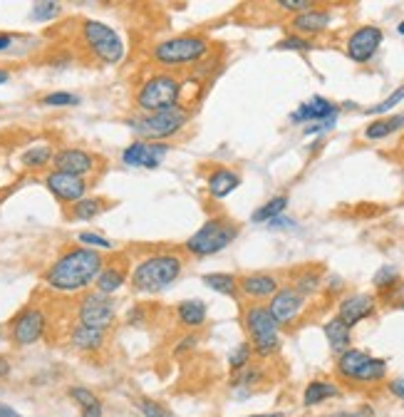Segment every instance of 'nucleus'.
<instances>
[{
    "instance_id": "1",
    "label": "nucleus",
    "mask_w": 404,
    "mask_h": 417,
    "mask_svg": "<svg viewBox=\"0 0 404 417\" xmlns=\"http://www.w3.org/2000/svg\"><path fill=\"white\" fill-rule=\"evenodd\" d=\"M102 266V254L87 246H77V249L65 251L45 273V284L52 291L60 293H77V291L87 288L92 281H97Z\"/></svg>"
},
{
    "instance_id": "2",
    "label": "nucleus",
    "mask_w": 404,
    "mask_h": 417,
    "mask_svg": "<svg viewBox=\"0 0 404 417\" xmlns=\"http://www.w3.org/2000/svg\"><path fill=\"white\" fill-rule=\"evenodd\" d=\"M191 119V112L181 105L166 107L161 112H151V115H139V117L124 119L129 129L137 137H142V142H166L169 137L179 134Z\"/></svg>"
},
{
    "instance_id": "3",
    "label": "nucleus",
    "mask_w": 404,
    "mask_h": 417,
    "mask_svg": "<svg viewBox=\"0 0 404 417\" xmlns=\"http://www.w3.org/2000/svg\"><path fill=\"white\" fill-rule=\"evenodd\" d=\"M181 258L177 254H156L139 263L132 273V286L139 293H159L181 276Z\"/></svg>"
},
{
    "instance_id": "4",
    "label": "nucleus",
    "mask_w": 404,
    "mask_h": 417,
    "mask_svg": "<svg viewBox=\"0 0 404 417\" xmlns=\"http://www.w3.org/2000/svg\"><path fill=\"white\" fill-rule=\"evenodd\" d=\"M209 55V40L201 35H179L169 38L164 43L154 45L151 60L164 67H179V65H194Z\"/></svg>"
},
{
    "instance_id": "5",
    "label": "nucleus",
    "mask_w": 404,
    "mask_h": 417,
    "mask_svg": "<svg viewBox=\"0 0 404 417\" xmlns=\"http://www.w3.org/2000/svg\"><path fill=\"white\" fill-rule=\"evenodd\" d=\"M239 231H241L239 224L226 217L209 219V221L186 241V249L191 251L194 256H214V254L223 251L226 246H231L233 241H236V236H239Z\"/></svg>"
},
{
    "instance_id": "6",
    "label": "nucleus",
    "mask_w": 404,
    "mask_h": 417,
    "mask_svg": "<svg viewBox=\"0 0 404 417\" xmlns=\"http://www.w3.org/2000/svg\"><path fill=\"white\" fill-rule=\"evenodd\" d=\"M246 330L250 335V343H253V351L260 358H268L280 348V325L273 321V316L268 313L266 306H250L246 311Z\"/></svg>"
},
{
    "instance_id": "7",
    "label": "nucleus",
    "mask_w": 404,
    "mask_h": 417,
    "mask_svg": "<svg viewBox=\"0 0 404 417\" xmlns=\"http://www.w3.org/2000/svg\"><path fill=\"white\" fill-rule=\"evenodd\" d=\"M179 95H181V85L172 75H156L149 78L137 92V105L144 112H161L166 107L179 105Z\"/></svg>"
},
{
    "instance_id": "8",
    "label": "nucleus",
    "mask_w": 404,
    "mask_h": 417,
    "mask_svg": "<svg viewBox=\"0 0 404 417\" xmlns=\"http://www.w3.org/2000/svg\"><path fill=\"white\" fill-rule=\"evenodd\" d=\"M82 35H84V43H87L89 50L100 57L102 62H107V65H117V62L124 57L122 38H119L110 25H105V22L84 20Z\"/></svg>"
},
{
    "instance_id": "9",
    "label": "nucleus",
    "mask_w": 404,
    "mask_h": 417,
    "mask_svg": "<svg viewBox=\"0 0 404 417\" xmlns=\"http://www.w3.org/2000/svg\"><path fill=\"white\" fill-rule=\"evenodd\" d=\"M114 300L105 293H87L77 306V318L82 325H89V328L97 330H107L114 323Z\"/></svg>"
},
{
    "instance_id": "10",
    "label": "nucleus",
    "mask_w": 404,
    "mask_h": 417,
    "mask_svg": "<svg viewBox=\"0 0 404 417\" xmlns=\"http://www.w3.org/2000/svg\"><path fill=\"white\" fill-rule=\"evenodd\" d=\"M47 330V316H45L43 308H25L20 311L10 323V338L15 345H33Z\"/></svg>"
},
{
    "instance_id": "11",
    "label": "nucleus",
    "mask_w": 404,
    "mask_h": 417,
    "mask_svg": "<svg viewBox=\"0 0 404 417\" xmlns=\"http://www.w3.org/2000/svg\"><path fill=\"white\" fill-rule=\"evenodd\" d=\"M169 152H172V147L166 142H142V139H137L122 152V161L127 167L156 169Z\"/></svg>"
},
{
    "instance_id": "12",
    "label": "nucleus",
    "mask_w": 404,
    "mask_h": 417,
    "mask_svg": "<svg viewBox=\"0 0 404 417\" xmlns=\"http://www.w3.org/2000/svg\"><path fill=\"white\" fill-rule=\"evenodd\" d=\"M382 30L375 28V25H365V28H357L347 40V57L357 65H365L375 57V52L380 50L382 45Z\"/></svg>"
},
{
    "instance_id": "13",
    "label": "nucleus",
    "mask_w": 404,
    "mask_h": 417,
    "mask_svg": "<svg viewBox=\"0 0 404 417\" xmlns=\"http://www.w3.org/2000/svg\"><path fill=\"white\" fill-rule=\"evenodd\" d=\"M266 308L278 325H288V323H293L303 313L305 295H300L293 286H285V288H278V293L273 295Z\"/></svg>"
},
{
    "instance_id": "14",
    "label": "nucleus",
    "mask_w": 404,
    "mask_h": 417,
    "mask_svg": "<svg viewBox=\"0 0 404 417\" xmlns=\"http://www.w3.org/2000/svg\"><path fill=\"white\" fill-rule=\"evenodd\" d=\"M45 186L52 191L55 199H60L62 204H77L80 199H84L87 194V182L82 177H73L65 172H52L45 179Z\"/></svg>"
},
{
    "instance_id": "15",
    "label": "nucleus",
    "mask_w": 404,
    "mask_h": 417,
    "mask_svg": "<svg viewBox=\"0 0 404 417\" xmlns=\"http://www.w3.org/2000/svg\"><path fill=\"white\" fill-rule=\"evenodd\" d=\"M340 117V107L332 105L325 97H311L308 102L298 107V110L290 115V122L293 124H315V122H325V119H335Z\"/></svg>"
},
{
    "instance_id": "16",
    "label": "nucleus",
    "mask_w": 404,
    "mask_h": 417,
    "mask_svg": "<svg viewBox=\"0 0 404 417\" xmlns=\"http://www.w3.org/2000/svg\"><path fill=\"white\" fill-rule=\"evenodd\" d=\"M375 298L370 293H352L340 303L338 308V318L347 325V328H354L357 323L367 321V318L375 313Z\"/></svg>"
},
{
    "instance_id": "17",
    "label": "nucleus",
    "mask_w": 404,
    "mask_h": 417,
    "mask_svg": "<svg viewBox=\"0 0 404 417\" xmlns=\"http://www.w3.org/2000/svg\"><path fill=\"white\" fill-rule=\"evenodd\" d=\"M52 161H55V172H65L82 179L94 169V156L84 149H60Z\"/></svg>"
},
{
    "instance_id": "18",
    "label": "nucleus",
    "mask_w": 404,
    "mask_h": 417,
    "mask_svg": "<svg viewBox=\"0 0 404 417\" xmlns=\"http://www.w3.org/2000/svg\"><path fill=\"white\" fill-rule=\"evenodd\" d=\"M239 288L244 291L248 298L266 300V298H273L280 286H278V278L271 276V273H250V276L239 278Z\"/></svg>"
},
{
    "instance_id": "19",
    "label": "nucleus",
    "mask_w": 404,
    "mask_h": 417,
    "mask_svg": "<svg viewBox=\"0 0 404 417\" xmlns=\"http://www.w3.org/2000/svg\"><path fill=\"white\" fill-rule=\"evenodd\" d=\"M239 186H241L239 172H233V169L228 167L214 169L209 177V194L214 196V199H226V196H231Z\"/></svg>"
},
{
    "instance_id": "20",
    "label": "nucleus",
    "mask_w": 404,
    "mask_h": 417,
    "mask_svg": "<svg viewBox=\"0 0 404 417\" xmlns=\"http://www.w3.org/2000/svg\"><path fill=\"white\" fill-rule=\"evenodd\" d=\"M330 22H332L330 10H325V8H311V10L298 13V15L293 17V28L298 30V33L317 35L322 33V30H327Z\"/></svg>"
},
{
    "instance_id": "21",
    "label": "nucleus",
    "mask_w": 404,
    "mask_h": 417,
    "mask_svg": "<svg viewBox=\"0 0 404 417\" xmlns=\"http://www.w3.org/2000/svg\"><path fill=\"white\" fill-rule=\"evenodd\" d=\"M177 318L181 325H186V328H201L206 323V318H209V308H206L204 300H181L177 306Z\"/></svg>"
},
{
    "instance_id": "22",
    "label": "nucleus",
    "mask_w": 404,
    "mask_h": 417,
    "mask_svg": "<svg viewBox=\"0 0 404 417\" xmlns=\"http://www.w3.org/2000/svg\"><path fill=\"white\" fill-rule=\"evenodd\" d=\"M325 338L330 343V351L335 356H343L345 351H350V343H352V328H347L340 318H332L325 323Z\"/></svg>"
},
{
    "instance_id": "23",
    "label": "nucleus",
    "mask_w": 404,
    "mask_h": 417,
    "mask_svg": "<svg viewBox=\"0 0 404 417\" xmlns=\"http://www.w3.org/2000/svg\"><path fill=\"white\" fill-rule=\"evenodd\" d=\"M70 343L82 353H92V351H100L102 343H105V330H97V328H89V325H82L77 323L70 333Z\"/></svg>"
},
{
    "instance_id": "24",
    "label": "nucleus",
    "mask_w": 404,
    "mask_h": 417,
    "mask_svg": "<svg viewBox=\"0 0 404 417\" xmlns=\"http://www.w3.org/2000/svg\"><path fill=\"white\" fill-rule=\"evenodd\" d=\"M124 281H127V271H124V268L102 266V271H100V276H97V281H94V286H97V293L112 295L114 291L122 288Z\"/></svg>"
},
{
    "instance_id": "25",
    "label": "nucleus",
    "mask_w": 404,
    "mask_h": 417,
    "mask_svg": "<svg viewBox=\"0 0 404 417\" xmlns=\"http://www.w3.org/2000/svg\"><path fill=\"white\" fill-rule=\"evenodd\" d=\"M367 358H370V353L360 351V348H350V351H345L343 356H338V375L345 380H352Z\"/></svg>"
},
{
    "instance_id": "26",
    "label": "nucleus",
    "mask_w": 404,
    "mask_h": 417,
    "mask_svg": "<svg viewBox=\"0 0 404 417\" xmlns=\"http://www.w3.org/2000/svg\"><path fill=\"white\" fill-rule=\"evenodd\" d=\"M399 129H404V115H392V117H380L375 119L372 124H367L365 129V139H384L389 137V134L399 132Z\"/></svg>"
},
{
    "instance_id": "27",
    "label": "nucleus",
    "mask_w": 404,
    "mask_h": 417,
    "mask_svg": "<svg viewBox=\"0 0 404 417\" xmlns=\"http://www.w3.org/2000/svg\"><path fill=\"white\" fill-rule=\"evenodd\" d=\"M338 395H340L338 385L322 383V380H315V383H311L308 388H305V393H303V405H305V407L320 405V402L330 400V397H338Z\"/></svg>"
},
{
    "instance_id": "28",
    "label": "nucleus",
    "mask_w": 404,
    "mask_h": 417,
    "mask_svg": "<svg viewBox=\"0 0 404 417\" xmlns=\"http://www.w3.org/2000/svg\"><path fill=\"white\" fill-rule=\"evenodd\" d=\"M204 286H209L211 291H216L221 295H236L239 293V278L231 276V273H206L204 278Z\"/></svg>"
},
{
    "instance_id": "29",
    "label": "nucleus",
    "mask_w": 404,
    "mask_h": 417,
    "mask_svg": "<svg viewBox=\"0 0 404 417\" xmlns=\"http://www.w3.org/2000/svg\"><path fill=\"white\" fill-rule=\"evenodd\" d=\"M384 375H387V363L370 356L365 363H362V367L352 378V383H377V380H382Z\"/></svg>"
},
{
    "instance_id": "30",
    "label": "nucleus",
    "mask_w": 404,
    "mask_h": 417,
    "mask_svg": "<svg viewBox=\"0 0 404 417\" xmlns=\"http://www.w3.org/2000/svg\"><path fill=\"white\" fill-rule=\"evenodd\" d=\"M288 209V196H273L271 201H266L263 206H258L253 214V221L255 224H268L273 219L283 217V212Z\"/></svg>"
},
{
    "instance_id": "31",
    "label": "nucleus",
    "mask_w": 404,
    "mask_h": 417,
    "mask_svg": "<svg viewBox=\"0 0 404 417\" xmlns=\"http://www.w3.org/2000/svg\"><path fill=\"white\" fill-rule=\"evenodd\" d=\"M107 209V201L102 199H80L77 204H73V219H77V221H92V219H97L102 212Z\"/></svg>"
},
{
    "instance_id": "32",
    "label": "nucleus",
    "mask_w": 404,
    "mask_h": 417,
    "mask_svg": "<svg viewBox=\"0 0 404 417\" xmlns=\"http://www.w3.org/2000/svg\"><path fill=\"white\" fill-rule=\"evenodd\" d=\"M52 159H55V154H52V147H47V145L30 147V149L22 152V156H20L22 167H28V169H40V167H45V164H47V161H52Z\"/></svg>"
},
{
    "instance_id": "33",
    "label": "nucleus",
    "mask_w": 404,
    "mask_h": 417,
    "mask_svg": "<svg viewBox=\"0 0 404 417\" xmlns=\"http://www.w3.org/2000/svg\"><path fill=\"white\" fill-rule=\"evenodd\" d=\"M67 395H70V400L77 402L82 410H87V407H94L97 402H100V397L94 395L92 390L82 388V385H73V388L67 390Z\"/></svg>"
},
{
    "instance_id": "34",
    "label": "nucleus",
    "mask_w": 404,
    "mask_h": 417,
    "mask_svg": "<svg viewBox=\"0 0 404 417\" xmlns=\"http://www.w3.org/2000/svg\"><path fill=\"white\" fill-rule=\"evenodd\" d=\"M250 345L248 343H241L239 348H233L231 356H228V367H231L233 373H239V370H244V367H248L250 363Z\"/></svg>"
},
{
    "instance_id": "35",
    "label": "nucleus",
    "mask_w": 404,
    "mask_h": 417,
    "mask_svg": "<svg viewBox=\"0 0 404 417\" xmlns=\"http://www.w3.org/2000/svg\"><path fill=\"white\" fill-rule=\"evenodd\" d=\"M60 15V3H52V0H45V3H35L33 6V17L35 22H45V20H52V17Z\"/></svg>"
},
{
    "instance_id": "36",
    "label": "nucleus",
    "mask_w": 404,
    "mask_h": 417,
    "mask_svg": "<svg viewBox=\"0 0 404 417\" xmlns=\"http://www.w3.org/2000/svg\"><path fill=\"white\" fill-rule=\"evenodd\" d=\"M40 105L45 107H75L80 105V97L73 95V92H50L40 100Z\"/></svg>"
},
{
    "instance_id": "37",
    "label": "nucleus",
    "mask_w": 404,
    "mask_h": 417,
    "mask_svg": "<svg viewBox=\"0 0 404 417\" xmlns=\"http://www.w3.org/2000/svg\"><path fill=\"white\" fill-rule=\"evenodd\" d=\"M399 281V271L394 266H382L380 271L375 273V286L380 291H387V288H392L394 284Z\"/></svg>"
},
{
    "instance_id": "38",
    "label": "nucleus",
    "mask_w": 404,
    "mask_h": 417,
    "mask_svg": "<svg viewBox=\"0 0 404 417\" xmlns=\"http://www.w3.org/2000/svg\"><path fill=\"white\" fill-rule=\"evenodd\" d=\"M402 100H404V85H402V87L394 89V92L387 97V100H382V102H380V105L370 107V110H367V115H384V112L394 110V107H397Z\"/></svg>"
},
{
    "instance_id": "39",
    "label": "nucleus",
    "mask_w": 404,
    "mask_h": 417,
    "mask_svg": "<svg viewBox=\"0 0 404 417\" xmlns=\"http://www.w3.org/2000/svg\"><path fill=\"white\" fill-rule=\"evenodd\" d=\"M293 288L298 291L300 295L315 293V291L320 288V276H317V273H303V276L298 278V284H295Z\"/></svg>"
},
{
    "instance_id": "40",
    "label": "nucleus",
    "mask_w": 404,
    "mask_h": 417,
    "mask_svg": "<svg viewBox=\"0 0 404 417\" xmlns=\"http://www.w3.org/2000/svg\"><path fill=\"white\" fill-rule=\"evenodd\" d=\"M278 50H295V52H308L313 50V43L311 40L300 38V35H288L285 40L278 43Z\"/></svg>"
},
{
    "instance_id": "41",
    "label": "nucleus",
    "mask_w": 404,
    "mask_h": 417,
    "mask_svg": "<svg viewBox=\"0 0 404 417\" xmlns=\"http://www.w3.org/2000/svg\"><path fill=\"white\" fill-rule=\"evenodd\" d=\"M139 410H142L144 417H172V412L166 410L164 405H159L156 400H149V397L139 400Z\"/></svg>"
},
{
    "instance_id": "42",
    "label": "nucleus",
    "mask_w": 404,
    "mask_h": 417,
    "mask_svg": "<svg viewBox=\"0 0 404 417\" xmlns=\"http://www.w3.org/2000/svg\"><path fill=\"white\" fill-rule=\"evenodd\" d=\"M80 241H82L87 249H112V241H107L105 236L89 234V231H82V234H80Z\"/></svg>"
},
{
    "instance_id": "43",
    "label": "nucleus",
    "mask_w": 404,
    "mask_h": 417,
    "mask_svg": "<svg viewBox=\"0 0 404 417\" xmlns=\"http://www.w3.org/2000/svg\"><path fill=\"white\" fill-rule=\"evenodd\" d=\"M278 6H280L283 10H295V13H305V10H311V8H315L311 0H280Z\"/></svg>"
},
{
    "instance_id": "44",
    "label": "nucleus",
    "mask_w": 404,
    "mask_h": 417,
    "mask_svg": "<svg viewBox=\"0 0 404 417\" xmlns=\"http://www.w3.org/2000/svg\"><path fill=\"white\" fill-rule=\"evenodd\" d=\"M335 122H338V117H335V119H325V122L308 124V127H305V134H308V137H315V134H325V132H330V129L335 127Z\"/></svg>"
},
{
    "instance_id": "45",
    "label": "nucleus",
    "mask_w": 404,
    "mask_h": 417,
    "mask_svg": "<svg viewBox=\"0 0 404 417\" xmlns=\"http://www.w3.org/2000/svg\"><path fill=\"white\" fill-rule=\"evenodd\" d=\"M372 407H360V410L354 412H335V415H327V417H372Z\"/></svg>"
},
{
    "instance_id": "46",
    "label": "nucleus",
    "mask_w": 404,
    "mask_h": 417,
    "mask_svg": "<svg viewBox=\"0 0 404 417\" xmlns=\"http://www.w3.org/2000/svg\"><path fill=\"white\" fill-rule=\"evenodd\" d=\"M389 393H392L394 397H399V400H404V378H397L389 383Z\"/></svg>"
},
{
    "instance_id": "47",
    "label": "nucleus",
    "mask_w": 404,
    "mask_h": 417,
    "mask_svg": "<svg viewBox=\"0 0 404 417\" xmlns=\"http://www.w3.org/2000/svg\"><path fill=\"white\" fill-rule=\"evenodd\" d=\"M268 226H271V228H290V226H295V221L278 217V219H273V221H268Z\"/></svg>"
},
{
    "instance_id": "48",
    "label": "nucleus",
    "mask_w": 404,
    "mask_h": 417,
    "mask_svg": "<svg viewBox=\"0 0 404 417\" xmlns=\"http://www.w3.org/2000/svg\"><path fill=\"white\" fill-rule=\"evenodd\" d=\"M102 402H97L94 407H87V410H82V417H102Z\"/></svg>"
},
{
    "instance_id": "49",
    "label": "nucleus",
    "mask_w": 404,
    "mask_h": 417,
    "mask_svg": "<svg viewBox=\"0 0 404 417\" xmlns=\"http://www.w3.org/2000/svg\"><path fill=\"white\" fill-rule=\"evenodd\" d=\"M194 345H196V338H191V335H188L186 340H181V343L177 345V353H186L188 348H194Z\"/></svg>"
},
{
    "instance_id": "50",
    "label": "nucleus",
    "mask_w": 404,
    "mask_h": 417,
    "mask_svg": "<svg viewBox=\"0 0 404 417\" xmlns=\"http://www.w3.org/2000/svg\"><path fill=\"white\" fill-rule=\"evenodd\" d=\"M0 417H20V415H17L10 405H3V402H0Z\"/></svg>"
},
{
    "instance_id": "51",
    "label": "nucleus",
    "mask_w": 404,
    "mask_h": 417,
    "mask_svg": "<svg viewBox=\"0 0 404 417\" xmlns=\"http://www.w3.org/2000/svg\"><path fill=\"white\" fill-rule=\"evenodd\" d=\"M8 373H10V363H8V358L0 356V378H3V375H8Z\"/></svg>"
},
{
    "instance_id": "52",
    "label": "nucleus",
    "mask_w": 404,
    "mask_h": 417,
    "mask_svg": "<svg viewBox=\"0 0 404 417\" xmlns=\"http://www.w3.org/2000/svg\"><path fill=\"white\" fill-rule=\"evenodd\" d=\"M10 43H13L10 35H0V52L8 50V47H10Z\"/></svg>"
},
{
    "instance_id": "53",
    "label": "nucleus",
    "mask_w": 404,
    "mask_h": 417,
    "mask_svg": "<svg viewBox=\"0 0 404 417\" xmlns=\"http://www.w3.org/2000/svg\"><path fill=\"white\" fill-rule=\"evenodd\" d=\"M8 80H10V75H8V70H0V85H6Z\"/></svg>"
},
{
    "instance_id": "54",
    "label": "nucleus",
    "mask_w": 404,
    "mask_h": 417,
    "mask_svg": "<svg viewBox=\"0 0 404 417\" xmlns=\"http://www.w3.org/2000/svg\"><path fill=\"white\" fill-rule=\"evenodd\" d=\"M248 417H283V415H278L276 412V415H248Z\"/></svg>"
},
{
    "instance_id": "55",
    "label": "nucleus",
    "mask_w": 404,
    "mask_h": 417,
    "mask_svg": "<svg viewBox=\"0 0 404 417\" xmlns=\"http://www.w3.org/2000/svg\"><path fill=\"white\" fill-rule=\"evenodd\" d=\"M397 33H399V35H404V20H402V22H399V28H397Z\"/></svg>"
},
{
    "instance_id": "56",
    "label": "nucleus",
    "mask_w": 404,
    "mask_h": 417,
    "mask_svg": "<svg viewBox=\"0 0 404 417\" xmlns=\"http://www.w3.org/2000/svg\"><path fill=\"white\" fill-rule=\"evenodd\" d=\"M6 338V330H3V325H0V340Z\"/></svg>"
},
{
    "instance_id": "57",
    "label": "nucleus",
    "mask_w": 404,
    "mask_h": 417,
    "mask_svg": "<svg viewBox=\"0 0 404 417\" xmlns=\"http://www.w3.org/2000/svg\"><path fill=\"white\" fill-rule=\"evenodd\" d=\"M399 308H402V311H404V300H402V303H399Z\"/></svg>"
}]
</instances>
